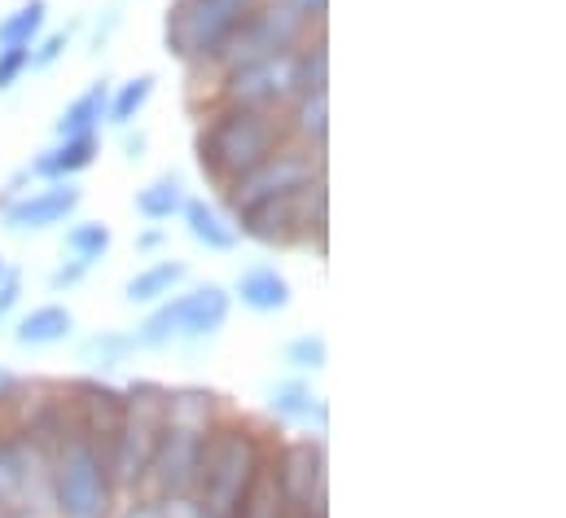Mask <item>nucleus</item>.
Here are the masks:
<instances>
[{
	"label": "nucleus",
	"instance_id": "1",
	"mask_svg": "<svg viewBox=\"0 0 566 518\" xmlns=\"http://www.w3.org/2000/svg\"><path fill=\"white\" fill-rule=\"evenodd\" d=\"M273 439L277 435L269 426H260L242 413H224L202 439L198 479H193V497H189L193 518H233L238 501L255 484V475L269 466Z\"/></svg>",
	"mask_w": 566,
	"mask_h": 518
},
{
	"label": "nucleus",
	"instance_id": "2",
	"mask_svg": "<svg viewBox=\"0 0 566 518\" xmlns=\"http://www.w3.org/2000/svg\"><path fill=\"white\" fill-rule=\"evenodd\" d=\"M224 395L202 383H180L167 387V422H163V439L158 453L149 462V479L145 493L171 501V506H189L193 497V479H198V457H202V439L207 431L224 417Z\"/></svg>",
	"mask_w": 566,
	"mask_h": 518
},
{
	"label": "nucleus",
	"instance_id": "3",
	"mask_svg": "<svg viewBox=\"0 0 566 518\" xmlns=\"http://www.w3.org/2000/svg\"><path fill=\"white\" fill-rule=\"evenodd\" d=\"M277 145H285L277 115L207 102L198 115V128H193V167L216 194H224L233 180H242L251 167H260Z\"/></svg>",
	"mask_w": 566,
	"mask_h": 518
},
{
	"label": "nucleus",
	"instance_id": "4",
	"mask_svg": "<svg viewBox=\"0 0 566 518\" xmlns=\"http://www.w3.org/2000/svg\"><path fill=\"white\" fill-rule=\"evenodd\" d=\"M233 225H238L242 242H255L264 251H316V256H325V238H329V180L321 176V180H312L303 189L242 203L233 211Z\"/></svg>",
	"mask_w": 566,
	"mask_h": 518
},
{
	"label": "nucleus",
	"instance_id": "5",
	"mask_svg": "<svg viewBox=\"0 0 566 518\" xmlns=\"http://www.w3.org/2000/svg\"><path fill=\"white\" fill-rule=\"evenodd\" d=\"M233 317V294L224 281H189L158 308L142 312L133 325L137 352H185V348H207L229 330Z\"/></svg>",
	"mask_w": 566,
	"mask_h": 518
},
{
	"label": "nucleus",
	"instance_id": "6",
	"mask_svg": "<svg viewBox=\"0 0 566 518\" xmlns=\"http://www.w3.org/2000/svg\"><path fill=\"white\" fill-rule=\"evenodd\" d=\"M124 501L111 457L80 426L49 462V515L53 518H115Z\"/></svg>",
	"mask_w": 566,
	"mask_h": 518
},
{
	"label": "nucleus",
	"instance_id": "7",
	"mask_svg": "<svg viewBox=\"0 0 566 518\" xmlns=\"http://www.w3.org/2000/svg\"><path fill=\"white\" fill-rule=\"evenodd\" d=\"M163 422H167V383L158 379L124 383V413H119L115 435L106 439V457H111V470L124 497L145 493L149 462L163 439Z\"/></svg>",
	"mask_w": 566,
	"mask_h": 518
},
{
	"label": "nucleus",
	"instance_id": "8",
	"mask_svg": "<svg viewBox=\"0 0 566 518\" xmlns=\"http://www.w3.org/2000/svg\"><path fill=\"white\" fill-rule=\"evenodd\" d=\"M255 0H171L163 13V49L185 71H207Z\"/></svg>",
	"mask_w": 566,
	"mask_h": 518
},
{
	"label": "nucleus",
	"instance_id": "9",
	"mask_svg": "<svg viewBox=\"0 0 566 518\" xmlns=\"http://www.w3.org/2000/svg\"><path fill=\"white\" fill-rule=\"evenodd\" d=\"M290 515H329V444L325 435H277L269 453Z\"/></svg>",
	"mask_w": 566,
	"mask_h": 518
},
{
	"label": "nucleus",
	"instance_id": "10",
	"mask_svg": "<svg viewBox=\"0 0 566 518\" xmlns=\"http://www.w3.org/2000/svg\"><path fill=\"white\" fill-rule=\"evenodd\" d=\"M316 31H325V27H312L307 18L290 13L277 0H255V9L247 13V22L229 35V44L216 53V62H211L202 75L211 80L216 71H229V66H242V62L285 58V53H294V49H298L307 35H316Z\"/></svg>",
	"mask_w": 566,
	"mask_h": 518
},
{
	"label": "nucleus",
	"instance_id": "11",
	"mask_svg": "<svg viewBox=\"0 0 566 518\" xmlns=\"http://www.w3.org/2000/svg\"><path fill=\"white\" fill-rule=\"evenodd\" d=\"M207 84H211V97H207V102L242 106V111H264V115H282L285 102L294 97L290 53H285V58H264V62H242V66L216 71Z\"/></svg>",
	"mask_w": 566,
	"mask_h": 518
},
{
	"label": "nucleus",
	"instance_id": "12",
	"mask_svg": "<svg viewBox=\"0 0 566 518\" xmlns=\"http://www.w3.org/2000/svg\"><path fill=\"white\" fill-rule=\"evenodd\" d=\"M325 176V154L316 149H303L294 141L277 145L260 167H251L242 180H233L224 194H216L229 211H238L242 203H255V198H273V194H290V189H303L312 180Z\"/></svg>",
	"mask_w": 566,
	"mask_h": 518
},
{
	"label": "nucleus",
	"instance_id": "13",
	"mask_svg": "<svg viewBox=\"0 0 566 518\" xmlns=\"http://www.w3.org/2000/svg\"><path fill=\"white\" fill-rule=\"evenodd\" d=\"M80 211H84L80 180H35L18 203H9L0 211V234H9V238L62 234Z\"/></svg>",
	"mask_w": 566,
	"mask_h": 518
},
{
	"label": "nucleus",
	"instance_id": "14",
	"mask_svg": "<svg viewBox=\"0 0 566 518\" xmlns=\"http://www.w3.org/2000/svg\"><path fill=\"white\" fill-rule=\"evenodd\" d=\"M264 417L273 431L285 435H325L329 431V404L316 391V379H298V374H282L277 383L264 391Z\"/></svg>",
	"mask_w": 566,
	"mask_h": 518
},
{
	"label": "nucleus",
	"instance_id": "15",
	"mask_svg": "<svg viewBox=\"0 0 566 518\" xmlns=\"http://www.w3.org/2000/svg\"><path fill=\"white\" fill-rule=\"evenodd\" d=\"M80 334V321H75V308L66 299H44V303H31L22 308L13 321H9V339L18 352H57L66 343H75Z\"/></svg>",
	"mask_w": 566,
	"mask_h": 518
},
{
	"label": "nucleus",
	"instance_id": "16",
	"mask_svg": "<svg viewBox=\"0 0 566 518\" xmlns=\"http://www.w3.org/2000/svg\"><path fill=\"white\" fill-rule=\"evenodd\" d=\"M66 400H71V413H75V426L97 439L106 448V439L115 435L119 426V413H124V387L115 379H93V374H75L66 379Z\"/></svg>",
	"mask_w": 566,
	"mask_h": 518
},
{
	"label": "nucleus",
	"instance_id": "17",
	"mask_svg": "<svg viewBox=\"0 0 566 518\" xmlns=\"http://www.w3.org/2000/svg\"><path fill=\"white\" fill-rule=\"evenodd\" d=\"M229 294H233V308H242V312L282 317L294 303V281L285 277V268H277L273 259H251V263L238 268Z\"/></svg>",
	"mask_w": 566,
	"mask_h": 518
},
{
	"label": "nucleus",
	"instance_id": "18",
	"mask_svg": "<svg viewBox=\"0 0 566 518\" xmlns=\"http://www.w3.org/2000/svg\"><path fill=\"white\" fill-rule=\"evenodd\" d=\"M176 225H180L185 238H189L198 251H207V256H233V251L242 247V234H238V225H233V211H229L220 198L189 194V203H185V211H180Z\"/></svg>",
	"mask_w": 566,
	"mask_h": 518
},
{
	"label": "nucleus",
	"instance_id": "19",
	"mask_svg": "<svg viewBox=\"0 0 566 518\" xmlns=\"http://www.w3.org/2000/svg\"><path fill=\"white\" fill-rule=\"evenodd\" d=\"M102 149H106L102 136H53L27 158V172L31 180H80L102 163Z\"/></svg>",
	"mask_w": 566,
	"mask_h": 518
},
{
	"label": "nucleus",
	"instance_id": "20",
	"mask_svg": "<svg viewBox=\"0 0 566 518\" xmlns=\"http://www.w3.org/2000/svg\"><path fill=\"white\" fill-rule=\"evenodd\" d=\"M137 356L142 352L133 343V330H124V325H97L88 334H75V365L93 379H115Z\"/></svg>",
	"mask_w": 566,
	"mask_h": 518
},
{
	"label": "nucleus",
	"instance_id": "21",
	"mask_svg": "<svg viewBox=\"0 0 566 518\" xmlns=\"http://www.w3.org/2000/svg\"><path fill=\"white\" fill-rule=\"evenodd\" d=\"M193 281V268H189V259L180 256H158V259H145L142 268L124 281V290H119V299L128 303V308H137V312H149V308H158L163 299H171L180 286H189Z\"/></svg>",
	"mask_w": 566,
	"mask_h": 518
},
{
	"label": "nucleus",
	"instance_id": "22",
	"mask_svg": "<svg viewBox=\"0 0 566 518\" xmlns=\"http://www.w3.org/2000/svg\"><path fill=\"white\" fill-rule=\"evenodd\" d=\"M277 120H282L285 141H294V145H303V149L325 154V145H329V89H316V93H298V97H290Z\"/></svg>",
	"mask_w": 566,
	"mask_h": 518
},
{
	"label": "nucleus",
	"instance_id": "23",
	"mask_svg": "<svg viewBox=\"0 0 566 518\" xmlns=\"http://www.w3.org/2000/svg\"><path fill=\"white\" fill-rule=\"evenodd\" d=\"M189 194L193 189H189V180L180 172H158L145 185H137L133 211H137L142 225H176L180 211H185V203H189Z\"/></svg>",
	"mask_w": 566,
	"mask_h": 518
},
{
	"label": "nucleus",
	"instance_id": "24",
	"mask_svg": "<svg viewBox=\"0 0 566 518\" xmlns=\"http://www.w3.org/2000/svg\"><path fill=\"white\" fill-rule=\"evenodd\" d=\"M106 106H111V80L84 84L53 120V136H102L106 132Z\"/></svg>",
	"mask_w": 566,
	"mask_h": 518
},
{
	"label": "nucleus",
	"instance_id": "25",
	"mask_svg": "<svg viewBox=\"0 0 566 518\" xmlns=\"http://www.w3.org/2000/svg\"><path fill=\"white\" fill-rule=\"evenodd\" d=\"M158 97V71H137L128 80H111V106H106V128L124 132L137 128L145 120V111Z\"/></svg>",
	"mask_w": 566,
	"mask_h": 518
},
{
	"label": "nucleus",
	"instance_id": "26",
	"mask_svg": "<svg viewBox=\"0 0 566 518\" xmlns=\"http://www.w3.org/2000/svg\"><path fill=\"white\" fill-rule=\"evenodd\" d=\"M115 251V229L106 220H93V216H75L66 229H62V256L84 263V268H102Z\"/></svg>",
	"mask_w": 566,
	"mask_h": 518
},
{
	"label": "nucleus",
	"instance_id": "27",
	"mask_svg": "<svg viewBox=\"0 0 566 518\" xmlns=\"http://www.w3.org/2000/svg\"><path fill=\"white\" fill-rule=\"evenodd\" d=\"M290 80H294V97H298V93L329 89V40H325V31L307 35V40L290 53Z\"/></svg>",
	"mask_w": 566,
	"mask_h": 518
},
{
	"label": "nucleus",
	"instance_id": "28",
	"mask_svg": "<svg viewBox=\"0 0 566 518\" xmlns=\"http://www.w3.org/2000/svg\"><path fill=\"white\" fill-rule=\"evenodd\" d=\"M282 365L285 374H298V379H321L325 365H329V339L321 330H298L282 343Z\"/></svg>",
	"mask_w": 566,
	"mask_h": 518
},
{
	"label": "nucleus",
	"instance_id": "29",
	"mask_svg": "<svg viewBox=\"0 0 566 518\" xmlns=\"http://www.w3.org/2000/svg\"><path fill=\"white\" fill-rule=\"evenodd\" d=\"M49 31V0H18L9 13H0V49L18 44L31 49Z\"/></svg>",
	"mask_w": 566,
	"mask_h": 518
},
{
	"label": "nucleus",
	"instance_id": "30",
	"mask_svg": "<svg viewBox=\"0 0 566 518\" xmlns=\"http://www.w3.org/2000/svg\"><path fill=\"white\" fill-rule=\"evenodd\" d=\"M80 27H84V22H71V27H49V31H44V35L31 44V75L62 66V62H66V53L75 49Z\"/></svg>",
	"mask_w": 566,
	"mask_h": 518
},
{
	"label": "nucleus",
	"instance_id": "31",
	"mask_svg": "<svg viewBox=\"0 0 566 518\" xmlns=\"http://www.w3.org/2000/svg\"><path fill=\"white\" fill-rule=\"evenodd\" d=\"M124 9H128V0H106L93 18H84V27H80V31H88L84 49H88L93 58H97V53H106V49H111V40L124 31V22H128V13H124Z\"/></svg>",
	"mask_w": 566,
	"mask_h": 518
},
{
	"label": "nucleus",
	"instance_id": "32",
	"mask_svg": "<svg viewBox=\"0 0 566 518\" xmlns=\"http://www.w3.org/2000/svg\"><path fill=\"white\" fill-rule=\"evenodd\" d=\"M115 518H193V510L189 506H171V501H163L154 493H133V497L119 501Z\"/></svg>",
	"mask_w": 566,
	"mask_h": 518
},
{
	"label": "nucleus",
	"instance_id": "33",
	"mask_svg": "<svg viewBox=\"0 0 566 518\" xmlns=\"http://www.w3.org/2000/svg\"><path fill=\"white\" fill-rule=\"evenodd\" d=\"M27 272L18 268V263H9L4 268V277H0V325H9L27 303Z\"/></svg>",
	"mask_w": 566,
	"mask_h": 518
},
{
	"label": "nucleus",
	"instance_id": "34",
	"mask_svg": "<svg viewBox=\"0 0 566 518\" xmlns=\"http://www.w3.org/2000/svg\"><path fill=\"white\" fill-rule=\"evenodd\" d=\"M27 75H31V49L4 44V49H0V97H9Z\"/></svg>",
	"mask_w": 566,
	"mask_h": 518
},
{
	"label": "nucleus",
	"instance_id": "35",
	"mask_svg": "<svg viewBox=\"0 0 566 518\" xmlns=\"http://www.w3.org/2000/svg\"><path fill=\"white\" fill-rule=\"evenodd\" d=\"M88 277H93V268H84V263H75V259L62 256L53 268H49V294H75Z\"/></svg>",
	"mask_w": 566,
	"mask_h": 518
},
{
	"label": "nucleus",
	"instance_id": "36",
	"mask_svg": "<svg viewBox=\"0 0 566 518\" xmlns=\"http://www.w3.org/2000/svg\"><path fill=\"white\" fill-rule=\"evenodd\" d=\"M133 251L142 259L171 256V225H137L133 234Z\"/></svg>",
	"mask_w": 566,
	"mask_h": 518
},
{
	"label": "nucleus",
	"instance_id": "37",
	"mask_svg": "<svg viewBox=\"0 0 566 518\" xmlns=\"http://www.w3.org/2000/svg\"><path fill=\"white\" fill-rule=\"evenodd\" d=\"M31 185H35V180H31V172H27V163H22V167H13V172H9L4 180H0V211H4L9 203H18V198H22V194H27Z\"/></svg>",
	"mask_w": 566,
	"mask_h": 518
},
{
	"label": "nucleus",
	"instance_id": "38",
	"mask_svg": "<svg viewBox=\"0 0 566 518\" xmlns=\"http://www.w3.org/2000/svg\"><path fill=\"white\" fill-rule=\"evenodd\" d=\"M119 141H124V163H128V167H137V163L149 158V132H145L142 124H137V128H124Z\"/></svg>",
	"mask_w": 566,
	"mask_h": 518
},
{
	"label": "nucleus",
	"instance_id": "39",
	"mask_svg": "<svg viewBox=\"0 0 566 518\" xmlns=\"http://www.w3.org/2000/svg\"><path fill=\"white\" fill-rule=\"evenodd\" d=\"M27 391V379L18 374V370H9V365H0V417L18 404V395Z\"/></svg>",
	"mask_w": 566,
	"mask_h": 518
},
{
	"label": "nucleus",
	"instance_id": "40",
	"mask_svg": "<svg viewBox=\"0 0 566 518\" xmlns=\"http://www.w3.org/2000/svg\"><path fill=\"white\" fill-rule=\"evenodd\" d=\"M277 4H285L298 18H307L312 27H325V13H329V0H277Z\"/></svg>",
	"mask_w": 566,
	"mask_h": 518
},
{
	"label": "nucleus",
	"instance_id": "41",
	"mask_svg": "<svg viewBox=\"0 0 566 518\" xmlns=\"http://www.w3.org/2000/svg\"><path fill=\"white\" fill-rule=\"evenodd\" d=\"M9 263H13V259H4V256H0V277H4V268H9Z\"/></svg>",
	"mask_w": 566,
	"mask_h": 518
},
{
	"label": "nucleus",
	"instance_id": "42",
	"mask_svg": "<svg viewBox=\"0 0 566 518\" xmlns=\"http://www.w3.org/2000/svg\"><path fill=\"white\" fill-rule=\"evenodd\" d=\"M294 518H329V515H294Z\"/></svg>",
	"mask_w": 566,
	"mask_h": 518
}]
</instances>
